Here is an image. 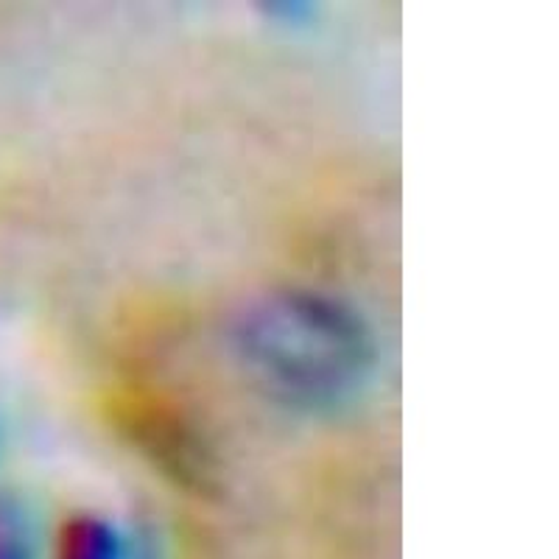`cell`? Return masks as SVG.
Listing matches in <instances>:
<instances>
[{
  "instance_id": "obj_1",
  "label": "cell",
  "mask_w": 559,
  "mask_h": 559,
  "mask_svg": "<svg viewBox=\"0 0 559 559\" xmlns=\"http://www.w3.org/2000/svg\"><path fill=\"white\" fill-rule=\"evenodd\" d=\"M229 342L249 381L294 412L347 406L376 376V333L328 292H263L233 319Z\"/></svg>"
},
{
  "instance_id": "obj_2",
  "label": "cell",
  "mask_w": 559,
  "mask_h": 559,
  "mask_svg": "<svg viewBox=\"0 0 559 559\" xmlns=\"http://www.w3.org/2000/svg\"><path fill=\"white\" fill-rule=\"evenodd\" d=\"M51 559H132L127 534L102 515H73L59 526Z\"/></svg>"
},
{
  "instance_id": "obj_3",
  "label": "cell",
  "mask_w": 559,
  "mask_h": 559,
  "mask_svg": "<svg viewBox=\"0 0 559 559\" xmlns=\"http://www.w3.org/2000/svg\"><path fill=\"white\" fill-rule=\"evenodd\" d=\"M0 559H34L26 515L7 498H0Z\"/></svg>"
}]
</instances>
